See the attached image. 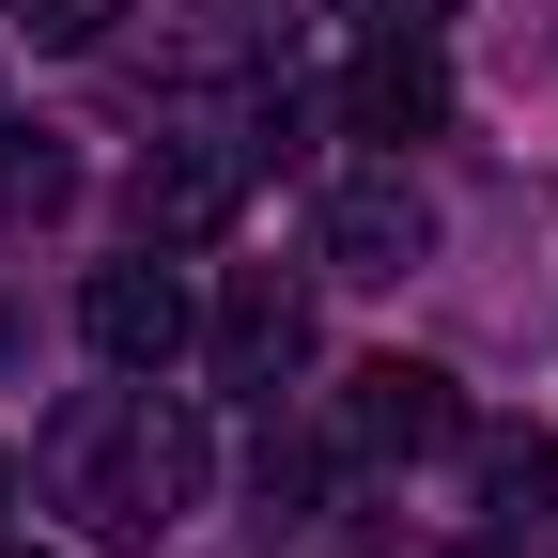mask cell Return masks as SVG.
<instances>
[{
  "label": "cell",
  "instance_id": "cell-9",
  "mask_svg": "<svg viewBox=\"0 0 558 558\" xmlns=\"http://www.w3.org/2000/svg\"><path fill=\"white\" fill-rule=\"evenodd\" d=\"M62 202H78V156L47 124H0V218H62Z\"/></svg>",
  "mask_w": 558,
  "mask_h": 558
},
{
  "label": "cell",
  "instance_id": "cell-15",
  "mask_svg": "<svg viewBox=\"0 0 558 558\" xmlns=\"http://www.w3.org/2000/svg\"><path fill=\"white\" fill-rule=\"evenodd\" d=\"M0 16H16V0H0Z\"/></svg>",
  "mask_w": 558,
  "mask_h": 558
},
{
  "label": "cell",
  "instance_id": "cell-10",
  "mask_svg": "<svg viewBox=\"0 0 558 558\" xmlns=\"http://www.w3.org/2000/svg\"><path fill=\"white\" fill-rule=\"evenodd\" d=\"M248 481H264V512H295V497H326V450H295V435L264 418V435H248Z\"/></svg>",
  "mask_w": 558,
  "mask_h": 558
},
{
  "label": "cell",
  "instance_id": "cell-7",
  "mask_svg": "<svg viewBox=\"0 0 558 558\" xmlns=\"http://www.w3.org/2000/svg\"><path fill=\"white\" fill-rule=\"evenodd\" d=\"M341 109H357V140H435V124H450V62H435V32H373L357 78H341Z\"/></svg>",
  "mask_w": 558,
  "mask_h": 558
},
{
  "label": "cell",
  "instance_id": "cell-6",
  "mask_svg": "<svg viewBox=\"0 0 558 558\" xmlns=\"http://www.w3.org/2000/svg\"><path fill=\"white\" fill-rule=\"evenodd\" d=\"M418 264H435V202L403 171H357L326 202V279H418Z\"/></svg>",
  "mask_w": 558,
  "mask_h": 558
},
{
  "label": "cell",
  "instance_id": "cell-14",
  "mask_svg": "<svg viewBox=\"0 0 558 558\" xmlns=\"http://www.w3.org/2000/svg\"><path fill=\"white\" fill-rule=\"evenodd\" d=\"M0 497H16V465H0Z\"/></svg>",
  "mask_w": 558,
  "mask_h": 558
},
{
  "label": "cell",
  "instance_id": "cell-11",
  "mask_svg": "<svg viewBox=\"0 0 558 558\" xmlns=\"http://www.w3.org/2000/svg\"><path fill=\"white\" fill-rule=\"evenodd\" d=\"M109 16H124V0H16L32 47H109Z\"/></svg>",
  "mask_w": 558,
  "mask_h": 558
},
{
  "label": "cell",
  "instance_id": "cell-8",
  "mask_svg": "<svg viewBox=\"0 0 558 558\" xmlns=\"http://www.w3.org/2000/svg\"><path fill=\"white\" fill-rule=\"evenodd\" d=\"M465 465H481V512L497 527L558 512V435H527V418H465Z\"/></svg>",
  "mask_w": 558,
  "mask_h": 558
},
{
  "label": "cell",
  "instance_id": "cell-3",
  "mask_svg": "<svg viewBox=\"0 0 558 558\" xmlns=\"http://www.w3.org/2000/svg\"><path fill=\"white\" fill-rule=\"evenodd\" d=\"M78 341L109 373H171L186 341H202V311H186V279L140 248V264H94V295H78Z\"/></svg>",
  "mask_w": 558,
  "mask_h": 558
},
{
  "label": "cell",
  "instance_id": "cell-2",
  "mask_svg": "<svg viewBox=\"0 0 558 558\" xmlns=\"http://www.w3.org/2000/svg\"><path fill=\"white\" fill-rule=\"evenodd\" d=\"M248 156H264V124H186V140H156V156L124 171V218H140V248H202V233H233Z\"/></svg>",
  "mask_w": 558,
  "mask_h": 558
},
{
  "label": "cell",
  "instance_id": "cell-13",
  "mask_svg": "<svg viewBox=\"0 0 558 558\" xmlns=\"http://www.w3.org/2000/svg\"><path fill=\"white\" fill-rule=\"evenodd\" d=\"M0 558H47V543H0Z\"/></svg>",
  "mask_w": 558,
  "mask_h": 558
},
{
  "label": "cell",
  "instance_id": "cell-12",
  "mask_svg": "<svg viewBox=\"0 0 558 558\" xmlns=\"http://www.w3.org/2000/svg\"><path fill=\"white\" fill-rule=\"evenodd\" d=\"M465 558H512V543H465Z\"/></svg>",
  "mask_w": 558,
  "mask_h": 558
},
{
  "label": "cell",
  "instance_id": "cell-5",
  "mask_svg": "<svg viewBox=\"0 0 558 558\" xmlns=\"http://www.w3.org/2000/svg\"><path fill=\"white\" fill-rule=\"evenodd\" d=\"M202 357H218V388L311 373V295H295L279 264H233V295H218V326H202Z\"/></svg>",
  "mask_w": 558,
  "mask_h": 558
},
{
  "label": "cell",
  "instance_id": "cell-1",
  "mask_svg": "<svg viewBox=\"0 0 558 558\" xmlns=\"http://www.w3.org/2000/svg\"><path fill=\"white\" fill-rule=\"evenodd\" d=\"M202 418L156 403V388H109V403H62V435H47V497L78 512L94 543H156L186 497H202Z\"/></svg>",
  "mask_w": 558,
  "mask_h": 558
},
{
  "label": "cell",
  "instance_id": "cell-4",
  "mask_svg": "<svg viewBox=\"0 0 558 558\" xmlns=\"http://www.w3.org/2000/svg\"><path fill=\"white\" fill-rule=\"evenodd\" d=\"M341 435H357L373 465H435V450H465V388L435 357H373L357 388H341Z\"/></svg>",
  "mask_w": 558,
  "mask_h": 558
}]
</instances>
